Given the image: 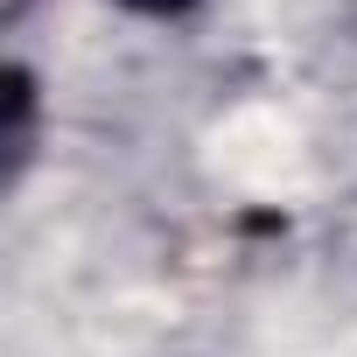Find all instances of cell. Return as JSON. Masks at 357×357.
<instances>
[{"mask_svg": "<svg viewBox=\"0 0 357 357\" xmlns=\"http://www.w3.org/2000/svg\"><path fill=\"white\" fill-rule=\"evenodd\" d=\"M126 8H147V15H175V8H190V0H126Z\"/></svg>", "mask_w": 357, "mask_h": 357, "instance_id": "2", "label": "cell"}, {"mask_svg": "<svg viewBox=\"0 0 357 357\" xmlns=\"http://www.w3.org/2000/svg\"><path fill=\"white\" fill-rule=\"evenodd\" d=\"M22 8H29V0H8V22H22Z\"/></svg>", "mask_w": 357, "mask_h": 357, "instance_id": "3", "label": "cell"}, {"mask_svg": "<svg viewBox=\"0 0 357 357\" xmlns=\"http://www.w3.org/2000/svg\"><path fill=\"white\" fill-rule=\"evenodd\" d=\"M8 105H15V126H8V154H15V168L29 161V140H36V98H29V77L15 70L8 77Z\"/></svg>", "mask_w": 357, "mask_h": 357, "instance_id": "1", "label": "cell"}]
</instances>
